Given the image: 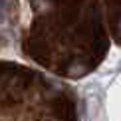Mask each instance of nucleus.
Returning <instances> with one entry per match:
<instances>
[{"label": "nucleus", "mask_w": 121, "mask_h": 121, "mask_svg": "<svg viewBox=\"0 0 121 121\" xmlns=\"http://www.w3.org/2000/svg\"><path fill=\"white\" fill-rule=\"evenodd\" d=\"M119 34H121V22H119Z\"/></svg>", "instance_id": "f257e3e1"}]
</instances>
